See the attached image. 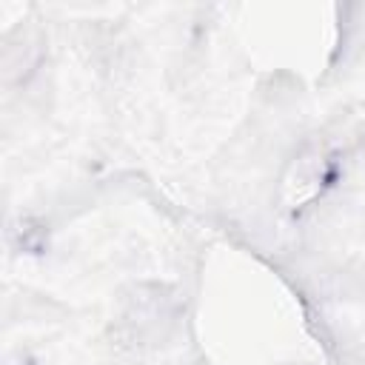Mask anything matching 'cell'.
Here are the masks:
<instances>
[{
    "label": "cell",
    "mask_w": 365,
    "mask_h": 365,
    "mask_svg": "<svg viewBox=\"0 0 365 365\" xmlns=\"http://www.w3.org/2000/svg\"><path fill=\"white\" fill-rule=\"evenodd\" d=\"M365 117L356 114V117H345L339 123H334L328 131L317 134L305 148L302 154L291 163V171L285 177V185H282V194H285V202L291 208H299L305 200H311L322 182L331 180L334 168H336V160L339 154H345L365 131Z\"/></svg>",
    "instance_id": "cell-1"
}]
</instances>
